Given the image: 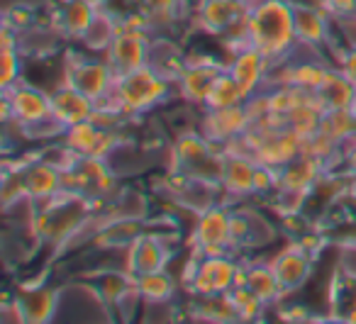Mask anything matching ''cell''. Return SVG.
<instances>
[{"mask_svg": "<svg viewBox=\"0 0 356 324\" xmlns=\"http://www.w3.org/2000/svg\"><path fill=\"white\" fill-rule=\"evenodd\" d=\"M249 40L268 61L288 54L298 42L291 0H257L249 8Z\"/></svg>", "mask_w": 356, "mask_h": 324, "instance_id": "obj_1", "label": "cell"}, {"mask_svg": "<svg viewBox=\"0 0 356 324\" xmlns=\"http://www.w3.org/2000/svg\"><path fill=\"white\" fill-rule=\"evenodd\" d=\"M149 47L152 42L147 40V30H129V27L120 25V32L115 35L110 49L105 51V61H108L115 81L147 66Z\"/></svg>", "mask_w": 356, "mask_h": 324, "instance_id": "obj_2", "label": "cell"}, {"mask_svg": "<svg viewBox=\"0 0 356 324\" xmlns=\"http://www.w3.org/2000/svg\"><path fill=\"white\" fill-rule=\"evenodd\" d=\"M268 69V59L257 49V47H247V49H239L234 56L232 66H229V74L237 81L239 90L244 93V98H252V93L259 88L261 79L266 76Z\"/></svg>", "mask_w": 356, "mask_h": 324, "instance_id": "obj_3", "label": "cell"}, {"mask_svg": "<svg viewBox=\"0 0 356 324\" xmlns=\"http://www.w3.org/2000/svg\"><path fill=\"white\" fill-rule=\"evenodd\" d=\"M271 268L281 283V290H296L310 275V254L302 246H298L296 251H283L271 261Z\"/></svg>", "mask_w": 356, "mask_h": 324, "instance_id": "obj_4", "label": "cell"}, {"mask_svg": "<svg viewBox=\"0 0 356 324\" xmlns=\"http://www.w3.org/2000/svg\"><path fill=\"white\" fill-rule=\"evenodd\" d=\"M242 285H247V288L252 290L257 298H261L266 305L278 300V295L283 293L271 264L268 266L257 264V266H249L247 270H242Z\"/></svg>", "mask_w": 356, "mask_h": 324, "instance_id": "obj_5", "label": "cell"}, {"mask_svg": "<svg viewBox=\"0 0 356 324\" xmlns=\"http://www.w3.org/2000/svg\"><path fill=\"white\" fill-rule=\"evenodd\" d=\"M242 103H247V98H244V93L239 90L237 81L232 79L229 71H222V74L215 79L208 98H205V108L222 110V108H234V105H242Z\"/></svg>", "mask_w": 356, "mask_h": 324, "instance_id": "obj_6", "label": "cell"}, {"mask_svg": "<svg viewBox=\"0 0 356 324\" xmlns=\"http://www.w3.org/2000/svg\"><path fill=\"white\" fill-rule=\"evenodd\" d=\"M137 283L139 298L149 300V302H166L173 298V278L166 270H154V273H144L139 278H134Z\"/></svg>", "mask_w": 356, "mask_h": 324, "instance_id": "obj_7", "label": "cell"}]
</instances>
